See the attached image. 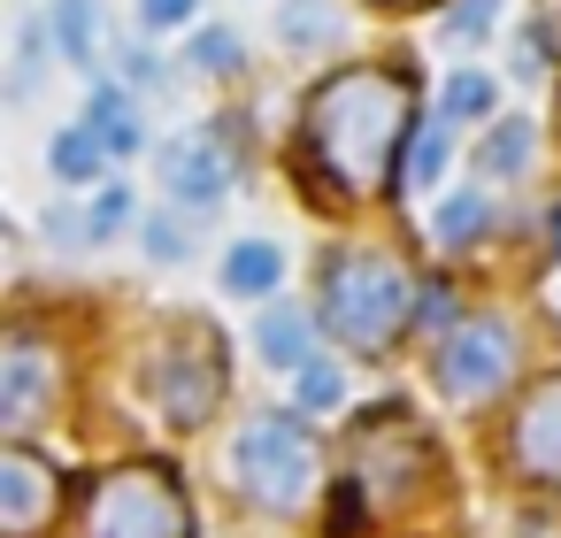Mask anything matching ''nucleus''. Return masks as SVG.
Returning <instances> with one entry per match:
<instances>
[{"label":"nucleus","instance_id":"20","mask_svg":"<svg viewBox=\"0 0 561 538\" xmlns=\"http://www.w3.org/2000/svg\"><path fill=\"white\" fill-rule=\"evenodd\" d=\"M339 400H346V377H339V362L308 354V362H300V385H293V408H300V415H331Z\"/></svg>","mask_w":561,"mask_h":538},{"label":"nucleus","instance_id":"22","mask_svg":"<svg viewBox=\"0 0 561 538\" xmlns=\"http://www.w3.org/2000/svg\"><path fill=\"white\" fill-rule=\"evenodd\" d=\"M500 9H507V0H454V9H446V39H454V47H477V39H492Z\"/></svg>","mask_w":561,"mask_h":538},{"label":"nucleus","instance_id":"32","mask_svg":"<svg viewBox=\"0 0 561 538\" xmlns=\"http://www.w3.org/2000/svg\"><path fill=\"white\" fill-rule=\"evenodd\" d=\"M546 47H553V55H561V9H553V16H546Z\"/></svg>","mask_w":561,"mask_h":538},{"label":"nucleus","instance_id":"11","mask_svg":"<svg viewBox=\"0 0 561 538\" xmlns=\"http://www.w3.org/2000/svg\"><path fill=\"white\" fill-rule=\"evenodd\" d=\"M55 500H62V477H55L47 454H32V446L0 454V530H9V538H32L55 515Z\"/></svg>","mask_w":561,"mask_h":538},{"label":"nucleus","instance_id":"2","mask_svg":"<svg viewBox=\"0 0 561 538\" xmlns=\"http://www.w3.org/2000/svg\"><path fill=\"white\" fill-rule=\"evenodd\" d=\"M415 323V285L392 254L377 247H346L323 270V331L354 354H385L400 331Z\"/></svg>","mask_w":561,"mask_h":538},{"label":"nucleus","instance_id":"27","mask_svg":"<svg viewBox=\"0 0 561 538\" xmlns=\"http://www.w3.org/2000/svg\"><path fill=\"white\" fill-rule=\"evenodd\" d=\"M139 16H147V32L162 39V32H185V24L201 16V0H139Z\"/></svg>","mask_w":561,"mask_h":538},{"label":"nucleus","instance_id":"21","mask_svg":"<svg viewBox=\"0 0 561 538\" xmlns=\"http://www.w3.org/2000/svg\"><path fill=\"white\" fill-rule=\"evenodd\" d=\"M492 224V208H484V193H454V201H438V247H469L477 231Z\"/></svg>","mask_w":561,"mask_h":538},{"label":"nucleus","instance_id":"9","mask_svg":"<svg viewBox=\"0 0 561 538\" xmlns=\"http://www.w3.org/2000/svg\"><path fill=\"white\" fill-rule=\"evenodd\" d=\"M55 392H62V354H55L32 323H16L9 346H0V423H9V431H32Z\"/></svg>","mask_w":561,"mask_h":538},{"label":"nucleus","instance_id":"18","mask_svg":"<svg viewBox=\"0 0 561 538\" xmlns=\"http://www.w3.org/2000/svg\"><path fill=\"white\" fill-rule=\"evenodd\" d=\"M438 178H446V116L438 124H415L408 131V154H400V185L408 193H431Z\"/></svg>","mask_w":561,"mask_h":538},{"label":"nucleus","instance_id":"1","mask_svg":"<svg viewBox=\"0 0 561 538\" xmlns=\"http://www.w3.org/2000/svg\"><path fill=\"white\" fill-rule=\"evenodd\" d=\"M415 85L400 70H339L300 108V178L323 201H377L400 185Z\"/></svg>","mask_w":561,"mask_h":538},{"label":"nucleus","instance_id":"29","mask_svg":"<svg viewBox=\"0 0 561 538\" xmlns=\"http://www.w3.org/2000/svg\"><path fill=\"white\" fill-rule=\"evenodd\" d=\"M415 323H423V339H431V331H446V323H454V285L415 293Z\"/></svg>","mask_w":561,"mask_h":538},{"label":"nucleus","instance_id":"28","mask_svg":"<svg viewBox=\"0 0 561 538\" xmlns=\"http://www.w3.org/2000/svg\"><path fill=\"white\" fill-rule=\"evenodd\" d=\"M331 39V16L323 9H308V0H300V9L285 16V47H323Z\"/></svg>","mask_w":561,"mask_h":538},{"label":"nucleus","instance_id":"10","mask_svg":"<svg viewBox=\"0 0 561 538\" xmlns=\"http://www.w3.org/2000/svg\"><path fill=\"white\" fill-rule=\"evenodd\" d=\"M507 461L530 484H561V377L530 385L515 423H507Z\"/></svg>","mask_w":561,"mask_h":538},{"label":"nucleus","instance_id":"15","mask_svg":"<svg viewBox=\"0 0 561 538\" xmlns=\"http://www.w3.org/2000/svg\"><path fill=\"white\" fill-rule=\"evenodd\" d=\"M254 346H262V362H277V369H300V362L316 354V323H308L300 308H270V316L254 323Z\"/></svg>","mask_w":561,"mask_h":538},{"label":"nucleus","instance_id":"35","mask_svg":"<svg viewBox=\"0 0 561 538\" xmlns=\"http://www.w3.org/2000/svg\"><path fill=\"white\" fill-rule=\"evenodd\" d=\"M392 9H400V0H392Z\"/></svg>","mask_w":561,"mask_h":538},{"label":"nucleus","instance_id":"17","mask_svg":"<svg viewBox=\"0 0 561 538\" xmlns=\"http://www.w3.org/2000/svg\"><path fill=\"white\" fill-rule=\"evenodd\" d=\"M55 47L78 70H101V0H55Z\"/></svg>","mask_w":561,"mask_h":538},{"label":"nucleus","instance_id":"30","mask_svg":"<svg viewBox=\"0 0 561 538\" xmlns=\"http://www.w3.org/2000/svg\"><path fill=\"white\" fill-rule=\"evenodd\" d=\"M47 239H55V247H78V239H93V216H62V208H55V216H47Z\"/></svg>","mask_w":561,"mask_h":538},{"label":"nucleus","instance_id":"5","mask_svg":"<svg viewBox=\"0 0 561 538\" xmlns=\"http://www.w3.org/2000/svg\"><path fill=\"white\" fill-rule=\"evenodd\" d=\"M224 339H216V323H178V339L154 354V408L178 423V431H193V423H208L216 415V400H224Z\"/></svg>","mask_w":561,"mask_h":538},{"label":"nucleus","instance_id":"16","mask_svg":"<svg viewBox=\"0 0 561 538\" xmlns=\"http://www.w3.org/2000/svg\"><path fill=\"white\" fill-rule=\"evenodd\" d=\"M108 162H116V154L101 147V131H93V124H70V131H55V154H47V170H55L62 185H93Z\"/></svg>","mask_w":561,"mask_h":538},{"label":"nucleus","instance_id":"12","mask_svg":"<svg viewBox=\"0 0 561 538\" xmlns=\"http://www.w3.org/2000/svg\"><path fill=\"white\" fill-rule=\"evenodd\" d=\"M285 285V247H270V239H239L231 254H224V293H239V300H270Z\"/></svg>","mask_w":561,"mask_h":538},{"label":"nucleus","instance_id":"31","mask_svg":"<svg viewBox=\"0 0 561 538\" xmlns=\"http://www.w3.org/2000/svg\"><path fill=\"white\" fill-rule=\"evenodd\" d=\"M124 78H139V85L154 93V85H162V62H154L147 47H124Z\"/></svg>","mask_w":561,"mask_h":538},{"label":"nucleus","instance_id":"23","mask_svg":"<svg viewBox=\"0 0 561 538\" xmlns=\"http://www.w3.org/2000/svg\"><path fill=\"white\" fill-rule=\"evenodd\" d=\"M185 62H193V70H239V62H247V47H239V32H193Z\"/></svg>","mask_w":561,"mask_h":538},{"label":"nucleus","instance_id":"14","mask_svg":"<svg viewBox=\"0 0 561 538\" xmlns=\"http://www.w3.org/2000/svg\"><path fill=\"white\" fill-rule=\"evenodd\" d=\"M85 124L101 131V147L124 162V154H139L147 147V131H139V108L116 93V85H93V101H85Z\"/></svg>","mask_w":561,"mask_h":538},{"label":"nucleus","instance_id":"25","mask_svg":"<svg viewBox=\"0 0 561 538\" xmlns=\"http://www.w3.org/2000/svg\"><path fill=\"white\" fill-rule=\"evenodd\" d=\"M131 208H139L131 185H101V193H93V239H116V231L131 224Z\"/></svg>","mask_w":561,"mask_h":538},{"label":"nucleus","instance_id":"26","mask_svg":"<svg viewBox=\"0 0 561 538\" xmlns=\"http://www.w3.org/2000/svg\"><path fill=\"white\" fill-rule=\"evenodd\" d=\"M39 55H47V32H39V24H24V32H16V101H32V93H39Z\"/></svg>","mask_w":561,"mask_h":538},{"label":"nucleus","instance_id":"24","mask_svg":"<svg viewBox=\"0 0 561 538\" xmlns=\"http://www.w3.org/2000/svg\"><path fill=\"white\" fill-rule=\"evenodd\" d=\"M147 254L154 262H185L193 254V224L185 216H147Z\"/></svg>","mask_w":561,"mask_h":538},{"label":"nucleus","instance_id":"4","mask_svg":"<svg viewBox=\"0 0 561 538\" xmlns=\"http://www.w3.org/2000/svg\"><path fill=\"white\" fill-rule=\"evenodd\" d=\"M78 538H193L185 484H178L162 461H124V469H101V477L85 484Z\"/></svg>","mask_w":561,"mask_h":538},{"label":"nucleus","instance_id":"3","mask_svg":"<svg viewBox=\"0 0 561 538\" xmlns=\"http://www.w3.org/2000/svg\"><path fill=\"white\" fill-rule=\"evenodd\" d=\"M231 484L270 515H300L323 484V446L300 415H247L231 438Z\"/></svg>","mask_w":561,"mask_h":538},{"label":"nucleus","instance_id":"34","mask_svg":"<svg viewBox=\"0 0 561 538\" xmlns=\"http://www.w3.org/2000/svg\"><path fill=\"white\" fill-rule=\"evenodd\" d=\"M546 308H553V316H561V277H553V285H546Z\"/></svg>","mask_w":561,"mask_h":538},{"label":"nucleus","instance_id":"6","mask_svg":"<svg viewBox=\"0 0 561 538\" xmlns=\"http://www.w3.org/2000/svg\"><path fill=\"white\" fill-rule=\"evenodd\" d=\"M515 362H523L515 331H507L500 316H469V323H454V331L438 339L431 377H438V392H446V400L477 408V400H492V392H507V385H515Z\"/></svg>","mask_w":561,"mask_h":538},{"label":"nucleus","instance_id":"8","mask_svg":"<svg viewBox=\"0 0 561 538\" xmlns=\"http://www.w3.org/2000/svg\"><path fill=\"white\" fill-rule=\"evenodd\" d=\"M231 139H239L231 116L208 124V131H193V139H170V147H162V185H170V201H185V208L224 201V193L239 185V170H247V154H239Z\"/></svg>","mask_w":561,"mask_h":538},{"label":"nucleus","instance_id":"7","mask_svg":"<svg viewBox=\"0 0 561 538\" xmlns=\"http://www.w3.org/2000/svg\"><path fill=\"white\" fill-rule=\"evenodd\" d=\"M431 454L438 446L408 423V408H385L377 423L354 431V492H369V507H392L431 477Z\"/></svg>","mask_w":561,"mask_h":538},{"label":"nucleus","instance_id":"13","mask_svg":"<svg viewBox=\"0 0 561 538\" xmlns=\"http://www.w3.org/2000/svg\"><path fill=\"white\" fill-rule=\"evenodd\" d=\"M530 154H538V124L530 116H500L492 131H484V147H477V162H484V178H523L530 170Z\"/></svg>","mask_w":561,"mask_h":538},{"label":"nucleus","instance_id":"33","mask_svg":"<svg viewBox=\"0 0 561 538\" xmlns=\"http://www.w3.org/2000/svg\"><path fill=\"white\" fill-rule=\"evenodd\" d=\"M546 239H553V254H561V208H553V216H546Z\"/></svg>","mask_w":561,"mask_h":538},{"label":"nucleus","instance_id":"19","mask_svg":"<svg viewBox=\"0 0 561 538\" xmlns=\"http://www.w3.org/2000/svg\"><path fill=\"white\" fill-rule=\"evenodd\" d=\"M438 116L446 124H492V78L484 70H454L446 93H438Z\"/></svg>","mask_w":561,"mask_h":538}]
</instances>
